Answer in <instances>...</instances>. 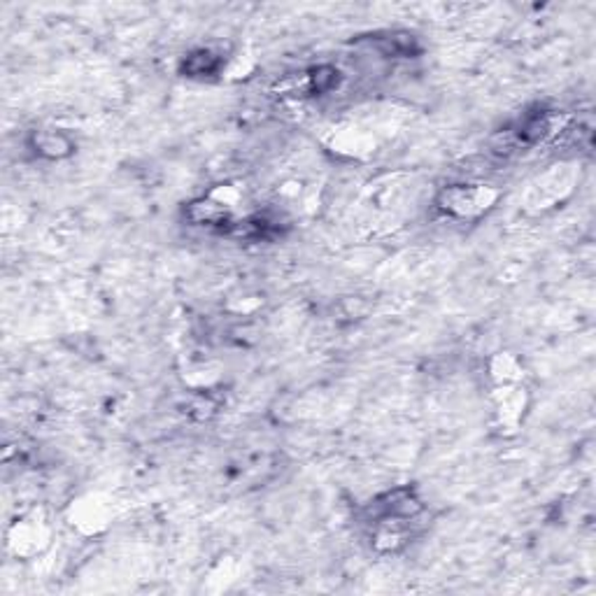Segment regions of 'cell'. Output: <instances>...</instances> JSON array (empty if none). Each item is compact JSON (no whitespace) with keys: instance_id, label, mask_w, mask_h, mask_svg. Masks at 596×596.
I'll list each match as a JSON object with an SVG mask.
<instances>
[{"instance_id":"277c9868","label":"cell","mask_w":596,"mask_h":596,"mask_svg":"<svg viewBox=\"0 0 596 596\" xmlns=\"http://www.w3.org/2000/svg\"><path fill=\"white\" fill-rule=\"evenodd\" d=\"M222 68V58L212 49H196L182 61V73L189 77H212Z\"/></svg>"},{"instance_id":"6da1fadb","label":"cell","mask_w":596,"mask_h":596,"mask_svg":"<svg viewBox=\"0 0 596 596\" xmlns=\"http://www.w3.org/2000/svg\"><path fill=\"white\" fill-rule=\"evenodd\" d=\"M501 194L490 185H450L436 196V207L452 219H478L499 203Z\"/></svg>"},{"instance_id":"5b68a950","label":"cell","mask_w":596,"mask_h":596,"mask_svg":"<svg viewBox=\"0 0 596 596\" xmlns=\"http://www.w3.org/2000/svg\"><path fill=\"white\" fill-rule=\"evenodd\" d=\"M375 45L380 47L385 56H412L419 52L417 47V37L410 33H389L387 37H378Z\"/></svg>"},{"instance_id":"7a4b0ae2","label":"cell","mask_w":596,"mask_h":596,"mask_svg":"<svg viewBox=\"0 0 596 596\" xmlns=\"http://www.w3.org/2000/svg\"><path fill=\"white\" fill-rule=\"evenodd\" d=\"M49 540H52V524L37 510L19 518L7 529V548H10L16 557L40 554L47 548Z\"/></svg>"},{"instance_id":"3957f363","label":"cell","mask_w":596,"mask_h":596,"mask_svg":"<svg viewBox=\"0 0 596 596\" xmlns=\"http://www.w3.org/2000/svg\"><path fill=\"white\" fill-rule=\"evenodd\" d=\"M31 145L35 149V154L45 158H64L70 157L75 149V143L70 140V136H66L64 131H56V128H40V131L33 133Z\"/></svg>"}]
</instances>
